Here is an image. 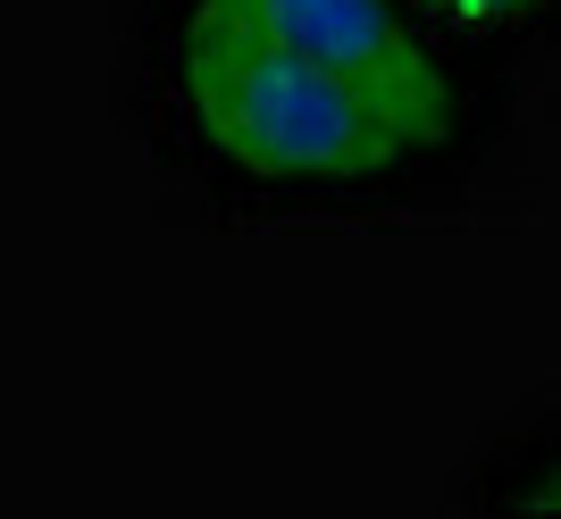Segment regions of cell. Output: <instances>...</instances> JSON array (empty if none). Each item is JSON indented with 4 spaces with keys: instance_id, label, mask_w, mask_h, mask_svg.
Wrapping results in <instances>:
<instances>
[{
    "instance_id": "cell-1",
    "label": "cell",
    "mask_w": 561,
    "mask_h": 519,
    "mask_svg": "<svg viewBox=\"0 0 561 519\" xmlns=\"http://www.w3.org/2000/svg\"><path fill=\"white\" fill-rule=\"evenodd\" d=\"M126 118L210 218H402L469 185L394 109L218 0L126 9Z\"/></svg>"
},
{
    "instance_id": "cell-2",
    "label": "cell",
    "mask_w": 561,
    "mask_h": 519,
    "mask_svg": "<svg viewBox=\"0 0 561 519\" xmlns=\"http://www.w3.org/2000/svg\"><path fill=\"white\" fill-rule=\"evenodd\" d=\"M268 43L302 50L310 68L344 76L352 93L394 109L445 168L478 176L512 126V76L503 50L453 34L420 0H218Z\"/></svg>"
},
{
    "instance_id": "cell-3",
    "label": "cell",
    "mask_w": 561,
    "mask_h": 519,
    "mask_svg": "<svg viewBox=\"0 0 561 519\" xmlns=\"http://www.w3.org/2000/svg\"><path fill=\"white\" fill-rule=\"evenodd\" d=\"M453 503L461 511H561V402L494 427L453 477Z\"/></svg>"
}]
</instances>
